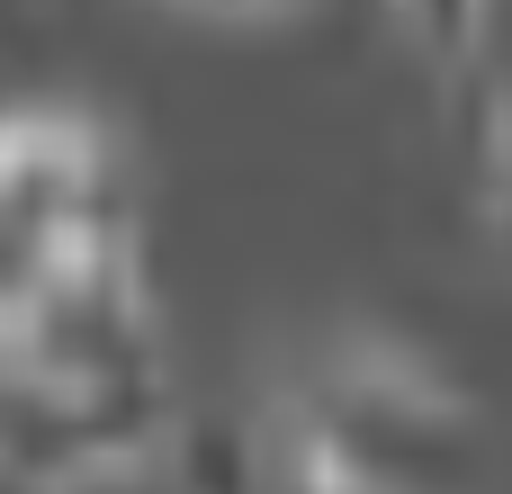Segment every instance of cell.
Segmentation results:
<instances>
[{"instance_id":"obj_1","label":"cell","mask_w":512,"mask_h":494,"mask_svg":"<svg viewBox=\"0 0 512 494\" xmlns=\"http://www.w3.org/2000/svg\"><path fill=\"white\" fill-rule=\"evenodd\" d=\"M477 450V414L432 360L342 342L279 396L270 459L288 494H468Z\"/></svg>"},{"instance_id":"obj_2","label":"cell","mask_w":512,"mask_h":494,"mask_svg":"<svg viewBox=\"0 0 512 494\" xmlns=\"http://www.w3.org/2000/svg\"><path fill=\"white\" fill-rule=\"evenodd\" d=\"M486 216L495 234L512 243V72H495V99H486Z\"/></svg>"},{"instance_id":"obj_3","label":"cell","mask_w":512,"mask_h":494,"mask_svg":"<svg viewBox=\"0 0 512 494\" xmlns=\"http://www.w3.org/2000/svg\"><path fill=\"white\" fill-rule=\"evenodd\" d=\"M171 9H189V18H225V27H261V18H288V9H306V0H171Z\"/></svg>"}]
</instances>
